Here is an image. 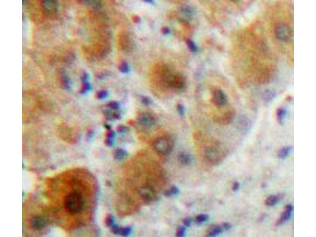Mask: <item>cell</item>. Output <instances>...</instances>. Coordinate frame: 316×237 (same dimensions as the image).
<instances>
[{"label": "cell", "mask_w": 316, "mask_h": 237, "mask_svg": "<svg viewBox=\"0 0 316 237\" xmlns=\"http://www.w3.org/2000/svg\"><path fill=\"white\" fill-rule=\"evenodd\" d=\"M117 130L118 132H121V133H125V132L128 131V128L126 126L121 125V126H118Z\"/></svg>", "instance_id": "obj_30"}, {"label": "cell", "mask_w": 316, "mask_h": 237, "mask_svg": "<svg viewBox=\"0 0 316 237\" xmlns=\"http://www.w3.org/2000/svg\"><path fill=\"white\" fill-rule=\"evenodd\" d=\"M292 211H293V207L291 205H287L285 207L284 211L282 213L281 217L278 222H277V225H281V224L287 221L289 219H290L291 216Z\"/></svg>", "instance_id": "obj_13"}, {"label": "cell", "mask_w": 316, "mask_h": 237, "mask_svg": "<svg viewBox=\"0 0 316 237\" xmlns=\"http://www.w3.org/2000/svg\"><path fill=\"white\" fill-rule=\"evenodd\" d=\"M104 115L108 120H118L121 118V115L118 112L112 111L110 110L104 111Z\"/></svg>", "instance_id": "obj_17"}, {"label": "cell", "mask_w": 316, "mask_h": 237, "mask_svg": "<svg viewBox=\"0 0 316 237\" xmlns=\"http://www.w3.org/2000/svg\"><path fill=\"white\" fill-rule=\"evenodd\" d=\"M209 216L206 214H201L198 215L196 217L195 220L198 224H202L205 223L209 220Z\"/></svg>", "instance_id": "obj_21"}, {"label": "cell", "mask_w": 316, "mask_h": 237, "mask_svg": "<svg viewBox=\"0 0 316 237\" xmlns=\"http://www.w3.org/2000/svg\"><path fill=\"white\" fill-rule=\"evenodd\" d=\"M104 142L105 144L108 146H112L114 144V141H113V139H111V138H106Z\"/></svg>", "instance_id": "obj_32"}, {"label": "cell", "mask_w": 316, "mask_h": 237, "mask_svg": "<svg viewBox=\"0 0 316 237\" xmlns=\"http://www.w3.org/2000/svg\"><path fill=\"white\" fill-rule=\"evenodd\" d=\"M132 19L134 22L138 23L140 22V18L137 16H134L132 17Z\"/></svg>", "instance_id": "obj_37"}, {"label": "cell", "mask_w": 316, "mask_h": 237, "mask_svg": "<svg viewBox=\"0 0 316 237\" xmlns=\"http://www.w3.org/2000/svg\"><path fill=\"white\" fill-rule=\"evenodd\" d=\"M180 190L178 187L172 186L170 189L165 191L164 195L167 197H171L178 195L179 193Z\"/></svg>", "instance_id": "obj_20"}, {"label": "cell", "mask_w": 316, "mask_h": 237, "mask_svg": "<svg viewBox=\"0 0 316 237\" xmlns=\"http://www.w3.org/2000/svg\"><path fill=\"white\" fill-rule=\"evenodd\" d=\"M193 139L202 158L206 162L217 164L226 156L225 147L217 138L197 130L193 134Z\"/></svg>", "instance_id": "obj_4"}, {"label": "cell", "mask_w": 316, "mask_h": 237, "mask_svg": "<svg viewBox=\"0 0 316 237\" xmlns=\"http://www.w3.org/2000/svg\"><path fill=\"white\" fill-rule=\"evenodd\" d=\"M115 135H116L115 132L110 129H109L106 134V138H111V139H113L114 138Z\"/></svg>", "instance_id": "obj_31"}, {"label": "cell", "mask_w": 316, "mask_h": 237, "mask_svg": "<svg viewBox=\"0 0 316 237\" xmlns=\"http://www.w3.org/2000/svg\"><path fill=\"white\" fill-rule=\"evenodd\" d=\"M106 107L111 110H117L119 108V104L117 102L115 101H111L107 104Z\"/></svg>", "instance_id": "obj_25"}, {"label": "cell", "mask_w": 316, "mask_h": 237, "mask_svg": "<svg viewBox=\"0 0 316 237\" xmlns=\"http://www.w3.org/2000/svg\"><path fill=\"white\" fill-rule=\"evenodd\" d=\"M276 37L283 42L290 40L292 36V31L287 25L280 24L276 27L275 30Z\"/></svg>", "instance_id": "obj_11"}, {"label": "cell", "mask_w": 316, "mask_h": 237, "mask_svg": "<svg viewBox=\"0 0 316 237\" xmlns=\"http://www.w3.org/2000/svg\"><path fill=\"white\" fill-rule=\"evenodd\" d=\"M127 156V151L122 149H117L114 150L113 153V157L116 160H121L125 159Z\"/></svg>", "instance_id": "obj_15"}, {"label": "cell", "mask_w": 316, "mask_h": 237, "mask_svg": "<svg viewBox=\"0 0 316 237\" xmlns=\"http://www.w3.org/2000/svg\"><path fill=\"white\" fill-rule=\"evenodd\" d=\"M187 44L189 50L191 52L194 53L198 52V47L194 41L191 39H188L187 41Z\"/></svg>", "instance_id": "obj_23"}, {"label": "cell", "mask_w": 316, "mask_h": 237, "mask_svg": "<svg viewBox=\"0 0 316 237\" xmlns=\"http://www.w3.org/2000/svg\"><path fill=\"white\" fill-rule=\"evenodd\" d=\"M141 100H142L143 102H144V103L146 105H150L152 103L151 100L147 97H142Z\"/></svg>", "instance_id": "obj_33"}, {"label": "cell", "mask_w": 316, "mask_h": 237, "mask_svg": "<svg viewBox=\"0 0 316 237\" xmlns=\"http://www.w3.org/2000/svg\"><path fill=\"white\" fill-rule=\"evenodd\" d=\"M162 32L165 35H169L170 33V29L168 28V27H164L162 29Z\"/></svg>", "instance_id": "obj_36"}, {"label": "cell", "mask_w": 316, "mask_h": 237, "mask_svg": "<svg viewBox=\"0 0 316 237\" xmlns=\"http://www.w3.org/2000/svg\"><path fill=\"white\" fill-rule=\"evenodd\" d=\"M150 81L153 92L161 98L172 92H182L186 87L184 76L164 63H158L152 68Z\"/></svg>", "instance_id": "obj_3"}, {"label": "cell", "mask_w": 316, "mask_h": 237, "mask_svg": "<svg viewBox=\"0 0 316 237\" xmlns=\"http://www.w3.org/2000/svg\"><path fill=\"white\" fill-rule=\"evenodd\" d=\"M118 49L122 52L130 53L134 49V42L130 33L126 30H122L117 37Z\"/></svg>", "instance_id": "obj_8"}, {"label": "cell", "mask_w": 316, "mask_h": 237, "mask_svg": "<svg viewBox=\"0 0 316 237\" xmlns=\"http://www.w3.org/2000/svg\"><path fill=\"white\" fill-rule=\"evenodd\" d=\"M177 157L178 162L183 166H189L193 162V157L191 154L186 151H181L179 153Z\"/></svg>", "instance_id": "obj_12"}, {"label": "cell", "mask_w": 316, "mask_h": 237, "mask_svg": "<svg viewBox=\"0 0 316 237\" xmlns=\"http://www.w3.org/2000/svg\"><path fill=\"white\" fill-rule=\"evenodd\" d=\"M275 97V94L272 92H269L264 94L263 99L266 102H270L274 99Z\"/></svg>", "instance_id": "obj_26"}, {"label": "cell", "mask_w": 316, "mask_h": 237, "mask_svg": "<svg viewBox=\"0 0 316 237\" xmlns=\"http://www.w3.org/2000/svg\"><path fill=\"white\" fill-rule=\"evenodd\" d=\"M223 229V226L219 225H214L211 227L208 230V236L209 237L217 236L222 233Z\"/></svg>", "instance_id": "obj_16"}, {"label": "cell", "mask_w": 316, "mask_h": 237, "mask_svg": "<svg viewBox=\"0 0 316 237\" xmlns=\"http://www.w3.org/2000/svg\"><path fill=\"white\" fill-rule=\"evenodd\" d=\"M287 111L283 107H280L276 111V117L277 121L280 125L283 124L285 119Z\"/></svg>", "instance_id": "obj_14"}, {"label": "cell", "mask_w": 316, "mask_h": 237, "mask_svg": "<svg viewBox=\"0 0 316 237\" xmlns=\"http://www.w3.org/2000/svg\"><path fill=\"white\" fill-rule=\"evenodd\" d=\"M186 229L184 226H181L177 230L176 235L177 237H182L185 235Z\"/></svg>", "instance_id": "obj_28"}, {"label": "cell", "mask_w": 316, "mask_h": 237, "mask_svg": "<svg viewBox=\"0 0 316 237\" xmlns=\"http://www.w3.org/2000/svg\"><path fill=\"white\" fill-rule=\"evenodd\" d=\"M183 222L184 226H186V227H190L192 225V220L190 218L187 217L184 219L183 220Z\"/></svg>", "instance_id": "obj_29"}, {"label": "cell", "mask_w": 316, "mask_h": 237, "mask_svg": "<svg viewBox=\"0 0 316 237\" xmlns=\"http://www.w3.org/2000/svg\"><path fill=\"white\" fill-rule=\"evenodd\" d=\"M222 226L223 229L226 230H228L231 228V225L230 223H224L223 224Z\"/></svg>", "instance_id": "obj_35"}, {"label": "cell", "mask_w": 316, "mask_h": 237, "mask_svg": "<svg viewBox=\"0 0 316 237\" xmlns=\"http://www.w3.org/2000/svg\"><path fill=\"white\" fill-rule=\"evenodd\" d=\"M137 123L141 128L148 129L156 125V120L153 115L149 112H143L137 116Z\"/></svg>", "instance_id": "obj_10"}, {"label": "cell", "mask_w": 316, "mask_h": 237, "mask_svg": "<svg viewBox=\"0 0 316 237\" xmlns=\"http://www.w3.org/2000/svg\"><path fill=\"white\" fill-rule=\"evenodd\" d=\"M119 69L121 72L124 73H128L129 71V67L127 63L124 61L121 62L119 64Z\"/></svg>", "instance_id": "obj_24"}, {"label": "cell", "mask_w": 316, "mask_h": 237, "mask_svg": "<svg viewBox=\"0 0 316 237\" xmlns=\"http://www.w3.org/2000/svg\"><path fill=\"white\" fill-rule=\"evenodd\" d=\"M210 93L209 102L217 110H222L229 106L228 97L222 89L213 88L210 90Z\"/></svg>", "instance_id": "obj_7"}, {"label": "cell", "mask_w": 316, "mask_h": 237, "mask_svg": "<svg viewBox=\"0 0 316 237\" xmlns=\"http://www.w3.org/2000/svg\"><path fill=\"white\" fill-rule=\"evenodd\" d=\"M157 162L148 151H139L127 162L117 184L115 205L122 216H130L141 206L158 198L156 184L160 171Z\"/></svg>", "instance_id": "obj_2"}, {"label": "cell", "mask_w": 316, "mask_h": 237, "mask_svg": "<svg viewBox=\"0 0 316 237\" xmlns=\"http://www.w3.org/2000/svg\"><path fill=\"white\" fill-rule=\"evenodd\" d=\"M151 145L158 155L168 156L171 154L173 149L174 140L168 134H161L152 140Z\"/></svg>", "instance_id": "obj_6"}, {"label": "cell", "mask_w": 316, "mask_h": 237, "mask_svg": "<svg viewBox=\"0 0 316 237\" xmlns=\"http://www.w3.org/2000/svg\"><path fill=\"white\" fill-rule=\"evenodd\" d=\"M292 147L287 146L281 149L278 153L279 158L282 159L286 158L292 151Z\"/></svg>", "instance_id": "obj_18"}, {"label": "cell", "mask_w": 316, "mask_h": 237, "mask_svg": "<svg viewBox=\"0 0 316 237\" xmlns=\"http://www.w3.org/2000/svg\"><path fill=\"white\" fill-rule=\"evenodd\" d=\"M176 108L179 115L181 117H184L186 114V109L184 104L181 103H178L177 104Z\"/></svg>", "instance_id": "obj_22"}, {"label": "cell", "mask_w": 316, "mask_h": 237, "mask_svg": "<svg viewBox=\"0 0 316 237\" xmlns=\"http://www.w3.org/2000/svg\"><path fill=\"white\" fill-rule=\"evenodd\" d=\"M39 206L32 208V212H26L25 223L27 229L32 232L39 233L46 229L49 224L48 214L43 208Z\"/></svg>", "instance_id": "obj_5"}, {"label": "cell", "mask_w": 316, "mask_h": 237, "mask_svg": "<svg viewBox=\"0 0 316 237\" xmlns=\"http://www.w3.org/2000/svg\"><path fill=\"white\" fill-rule=\"evenodd\" d=\"M240 183L237 182H235L233 184L232 189L233 191H236L238 190L240 188Z\"/></svg>", "instance_id": "obj_34"}, {"label": "cell", "mask_w": 316, "mask_h": 237, "mask_svg": "<svg viewBox=\"0 0 316 237\" xmlns=\"http://www.w3.org/2000/svg\"><path fill=\"white\" fill-rule=\"evenodd\" d=\"M47 195L57 216L64 217L63 227L70 230L91 221L96 201L97 184L88 171L75 168L64 172L47 182Z\"/></svg>", "instance_id": "obj_1"}, {"label": "cell", "mask_w": 316, "mask_h": 237, "mask_svg": "<svg viewBox=\"0 0 316 237\" xmlns=\"http://www.w3.org/2000/svg\"><path fill=\"white\" fill-rule=\"evenodd\" d=\"M108 95V92L107 91L104 90L98 91L97 92L96 97L98 99H103L106 98Z\"/></svg>", "instance_id": "obj_27"}, {"label": "cell", "mask_w": 316, "mask_h": 237, "mask_svg": "<svg viewBox=\"0 0 316 237\" xmlns=\"http://www.w3.org/2000/svg\"><path fill=\"white\" fill-rule=\"evenodd\" d=\"M280 200V197L278 196L271 195L266 200L265 204L268 206H273L277 204Z\"/></svg>", "instance_id": "obj_19"}, {"label": "cell", "mask_w": 316, "mask_h": 237, "mask_svg": "<svg viewBox=\"0 0 316 237\" xmlns=\"http://www.w3.org/2000/svg\"><path fill=\"white\" fill-rule=\"evenodd\" d=\"M105 223L108 227L110 228L112 232L116 235L128 236L132 232V229L130 227H121L117 226L115 223L114 218L111 215H108L106 216Z\"/></svg>", "instance_id": "obj_9"}]
</instances>
